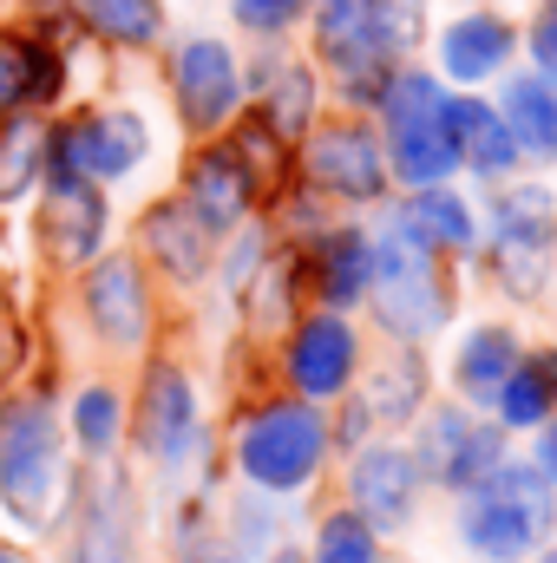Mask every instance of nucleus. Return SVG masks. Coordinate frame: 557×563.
<instances>
[{
	"label": "nucleus",
	"mask_w": 557,
	"mask_h": 563,
	"mask_svg": "<svg viewBox=\"0 0 557 563\" xmlns=\"http://www.w3.org/2000/svg\"><path fill=\"white\" fill-rule=\"evenodd\" d=\"M459 544L479 563H525L557 538V485L518 452H505L479 485L459 492Z\"/></svg>",
	"instance_id": "1"
},
{
	"label": "nucleus",
	"mask_w": 557,
	"mask_h": 563,
	"mask_svg": "<svg viewBox=\"0 0 557 563\" xmlns=\"http://www.w3.org/2000/svg\"><path fill=\"white\" fill-rule=\"evenodd\" d=\"M368 308L381 321L387 341H407V347H426L433 334L452 328V276H446V256L426 250L414 230H401V217L374 236V282H368Z\"/></svg>",
	"instance_id": "2"
},
{
	"label": "nucleus",
	"mask_w": 557,
	"mask_h": 563,
	"mask_svg": "<svg viewBox=\"0 0 557 563\" xmlns=\"http://www.w3.org/2000/svg\"><path fill=\"white\" fill-rule=\"evenodd\" d=\"M328 445H335V426L315 400H270L256 407L243 432H237V465L256 492L288 498V492H308L328 465Z\"/></svg>",
	"instance_id": "3"
},
{
	"label": "nucleus",
	"mask_w": 557,
	"mask_h": 563,
	"mask_svg": "<svg viewBox=\"0 0 557 563\" xmlns=\"http://www.w3.org/2000/svg\"><path fill=\"white\" fill-rule=\"evenodd\" d=\"M414 465L426 485H439V492H466V485H479L505 452H512V432L492 420V413H479V407H466V400H446V407H419L414 420Z\"/></svg>",
	"instance_id": "4"
},
{
	"label": "nucleus",
	"mask_w": 557,
	"mask_h": 563,
	"mask_svg": "<svg viewBox=\"0 0 557 563\" xmlns=\"http://www.w3.org/2000/svg\"><path fill=\"white\" fill-rule=\"evenodd\" d=\"M387 170L401 184H446L459 170V144H452V99L433 79H394L387 86Z\"/></svg>",
	"instance_id": "5"
},
{
	"label": "nucleus",
	"mask_w": 557,
	"mask_h": 563,
	"mask_svg": "<svg viewBox=\"0 0 557 563\" xmlns=\"http://www.w3.org/2000/svg\"><path fill=\"white\" fill-rule=\"evenodd\" d=\"M282 367H288V387H295L302 400H315V407L348 400V394H354V380H361V334H354V321H348V314H335V308H321V314L295 321Z\"/></svg>",
	"instance_id": "6"
},
{
	"label": "nucleus",
	"mask_w": 557,
	"mask_h": 563,
	"mask_svg": "<svg viewBox=\"0 0 557 563\" xmlns=\"http://www.w3.org/2000/svg\"><path fill=\"white\" fill-rule=\"evenodd\" d=\"M419 498H426V478H419L414 452L401 439H368L348 452V505L387 538V531H407L419 518Z\"/></svg>",
	"instance_id": "7"
},
{
	"label": "nucleus",
	"mask_w": 557,
	"mask_h": 563,
	"mask_svg": "<svg viewBox=\"0 0 557 563\" xmlns=\"http://www.w3.org/2000/svg\"><path fill=\"white\" fill-rule=\"evenodd\" d=\"M53 459H59V432L53 413L33 400V407H13L0 420V492L13 505V518L40 525L46 518V498H53Z\"/></svg>",
	"instance_id": "8"
},
{
	"label": "nucleus",
	"mask_w": 557,
	"mask_h": 563,
	"mask_svg": "<svg viewBox=\"0 0 557 563\" xmlns=\"http://www.w3.org/2000/svg\"><path fill=\"white\" fill-rule=\"evenodd\" d=\"M321 53L341 66V79L361 92V86H381V66L401 53V40L387 33V13L381 0H321Z\"/></svg>",
	"instance_id": "9"
},
{
	"label": "nucleus",
	"mask_w": 557,
	"mask_h": 563,
	"mask_svg": "<svg viewBox=\"0 0 557 563\" xmlns=\"http://www.w3.org/2000/svg\"><path fill=\"white\" fill-rule=\"evenodd\" d=\"M308 177L348 203H374L387 190V151L368 125H321L308 139Z\"/></svg>",
	"instance_id": "10"
},
{
	"label": "nucleus",
	"mask_w": 557,
	"mask_h": 563,
	"mask_svg": "<svg viewBox=\"0 0 557 563\" xmlns=\"http://www.w3.org/2000/svg\"><path fill=\"white\" fill-rule=\"evenodd\" d=\"M518 354H525V341H518V328L512 321H472L459 341H452V361H446V380H452V400H466V407H492L499 400V387H505V374L518 367Z\"/></svg>",
	"instance_id": "11"
},
{
	"label": "nucleus",
	"mask_w": 557,
	"mask_h": 563,
	"mask_svg": "<svg viewBox=\"0 0 557 563\" xmlns=\"http://www.w3.org/2000/svg\"><path fill=\"white\" fill-rule=\"evenodd\" d=\"M139 439L151 459H184L197 439V394L177 367H151L139 400Z\"/></svg>",
	"instance_id": "12"
},
{
	"label": "nucleus",
	"mask_w": 557,
	"mask_h": 563,
	"mask_svg": "<svg viewBox=\"0 0 557 563\" xmlns=\"http://www.w3.org/2000/svg\"><path fill=\"white\" fill-rule=\"evenodd\" d=\"M426 400H433V367L407 341H394V354L374 361L361 380V407L374 413V426H414Z\"/></svg>",
	"instance_id": "13"
},
{
	"label": "nucleus",
	"mask_w": 557,
	"mask_h": 563,
	"mask_svg": "<svg viewBox=\"0 0 557 563\" xmlns=\"http://www.w3.org/2000/svg\"><path fill=\"white\" fill-rule=\"evenodd\" d=\"M177 106H184V119L197 132H210V125L230 119V106H237V66H230V53L217 40H190L177 53Z\"/></svg>",
	"instance_id": "14"
},
{
	"label": "nucleus",
	"mask_w": 557,
	"mask_h": 563,
	"mask_svg": "<svg viewBox=\"0 0 557 563\" xmlns=\"http://www.w3.org/2000/svg\"><path fill=\"white\" fill-rule=\"evenodd\" d=\"M184 197H190V217L217 236V230H237V223H243V210H250V197H256V177L243 170L237 151H204V157L190 164Z\"/></svg>",
	"instance_id": "15"
},
{
	"label": "nucleus",
	"mask_w": 557,
	"mask_h": 563,
	"mask_svg": "<svg viewBox=\"0 0 557 563\" xmlns=\"http://www.w3.org/2000/svg\"><path fill=\"white\" fill-rule=\"evenodd\" d=\"M308 269H315L321 308L348 314V308L368 301V282H374V236H368V230H328V236L315 243Z\"/></svg>",
	"instance_id": "16"
},
{
	"label": "nucleus",
	"mask_w": 557,
	"mask_h": 563,
	"mask_svg": "<svg viewBox=\"0 0 557 563\" xmlns=\"http://www.w3.org/2000/svg\"><path fill=\"white\" fill-rule=\"evenodd\" d=\"M485 413L505 426L512 439H518V432H538L545 420H557V347H525Z\"/></svg>",
	"instance_id": "17"
},
{
	"label": "nucleus",
	"mask_w": 557,
	"mask_h": 563,
	"mask_svg": "<svg viewBox=\"0 0 557 563\" xmlns=\"http://www.w3.org/2000/svg\"><path fill=\"white\" fill-rule=\"evenodd\" d=\"M59 157L73 170H92V177H119L144 157V125L132 112H106V119H86L79 132L59 139Z\"/></svg>",
	"instance_id": "18"
},
{
	"label": "nucleus",
	"mask_w": 557,
	"mask_h": 563,
	"mask_svg": "<svg viewBox=\"0 0 557 563\" xmlns=\"http://www.w3.org/2000/svg\"><path fill=\"white\" fill-rule=\"evenodd\" d=\"M401 230H414L419 243L439 250V256H466V250L479 243V217H472V203L452 197L446 184H426V190H414V197L401 203Z\"/></svg>",
	"instance_id": "19"
},
{
	"label": "nucleus",
	"mask_w": 557,
	"mask_h": 563,
	"mask_svg": "<svg viewBox=\"0 0 557 563\" xmlns=\"http://www.w3.org/2000/svg\"><path fill=\"white\" fill-rule=\"evenodd\" d=\"M86 308H92V328L119 347H132L144 334V282L132 263H99L86 282Z\"/></svg>",
	"instance_id": "20"
},
{
	"label": "nucleus",
	"mask_w": 557,
	"mask_h": 563,
	"mask_svg": "<svg viewBox=\"0 0 557 563\" xmlns=\"http://www.w3.org/2000/svg\"><path fill=\"white\" fill-rule=\"evenodd\" d=\"M518 139V157H557V79L551 73H525L505 86V112H499Z\"/></svg>",
	"instance_id": "21"
},
{
	"label": "nucleus",
	"mask_w": 557,
	"mask_h": 563,
	"mask_svg": "<svg viewBox=\"0 0 557 563\" xmlns=\"http://www.w3.org/2000/svg\"><path fill=\"white\" fill-rule=\"evenodd\" d=\"M452 144H459V164H472L479 177H505L518 164L512 125L485 99H452Z\"/></svg>",
	"instance_id": "22"
},
{
	"label": "nucleus",
	"mask_w": 557,
	"mask_h": 563,
	"mask_svg": "<svg viewBox=\"0 0 557 563\" xmlns=\"http://www.w3.org/2000/svg\"><path fill=\"white\" fill-rule=\"evenodd\" d=\"M439 59H446V73H452L459 86H479V79H492V73L512 59V26L492 20V13H472V20L446 26Z\"/></svg>",
	"instance_id": "23"
},
{
	"label": "nucleus",
	"mask_w": 557,
	"mask_h": 563,
	"mask_svg": "<svg viewBox=\"0 0 557 563\" xmlns=\"http://www.w3.org/2000/svg\"><path fill=\"white\" fill-rule=\"evenodd\" d=\"M144 243L177 282H197L210 269V230L190 217V203H157L144 217Z\"/></svg>",
	"instance_id": "24"
},
{
	"label": "nucleus",
	"mask_w": 557,
	"mask_h": 563,
	"mask_svg": "<svg viewBox=\"0 0 557 563\" xmlns=\"http://www.w3.org/2000/svg\"><path fill=\"white\" fill-rule=\"evenodd\" d=\"M492 250H557V203L545 184L505 190L492 203Z\"/></svg>",
	"instance_id": "25"
},
{
	"label": "nucleus",
	"mask_w": 557,
	"mask_h": 563,
	"mask_svg": "<svg viewBox=\"0 0 557 563\" xmlns=\"http://www.w3.org/2000/svg\"><path fill=\"white\" fill-rule=\"evenodd\" d=\"M99 230H106V203H99L79 177L53 184V210H46V243H53V256H66V263L92 256V250H99Z\"/></svg>",
	"instance_id": "26"
},
{
	"label": "nucleus",
	"mask_w": 557,
	"mask_h": 563,
	"mask_svg": "<svg viewBox=\"0 0 557 563\" xmlns=\"http://www.w3.org/2000/svg\"><path fill=\"white\" fill-rule=\"evenodd\" d=\"M53 86H59V66L46 46H26V40L0 46V112H13L20 99H53Z\"/></svg>",
	"instance_id": "27"
},
{
	"label": "nucleus",
	"mask_w": 557,
	"mask_h": 563,
	"mask_svg": "<svg viewBox=\"0 0 557 563\" xmlns=\"http://www.w3.org/2000/svg\"><path fill=\"white\" fill-rule=\"evenodd\" d=\"M308 563H381V531H374L354 505H341V511L321 518Z\"/></svg>",
	"instance_id": "28"
},
{
	"label": "nucleus",
	"mask_w": 557,
	"mask_h": 563,
	"mask_svg": "<svg viewBox=\"0 0 557 563\" xmlns=\"http://www.w3.org/2000/svg\"><path fill=\"white\" fill-rule=\"evenodd\" d=\"M79 13H86L106 40H125V46L157 40V0H79Z\"/></svg>",
	"instance_id": "29"
},
{
	"label": "nucleus",
	"mask_w": 557,
	"mask_h": 563,
	"mask_svg": "<svg viewBox=\"0 0 557 563\" xmlns=\"http://www.w3.org/2000/svg\"><path fill=\"white\" fill-rule=\"evenodd\" d=\"M73 563H132L125 551V525H119V498L106 492V498H92V511H86V525H79V551Z\"/></svg>",
	"instance_id": "30"
},
{
	"label": "nucleus",
	"mask_w": 557,
	"mask_h": 563,
	"mask_svg": "<svg viewBox=\"0 0 557 563\" xmlns=\"http://www.w3.org/2000/svg\"><path fill=\"white\" fill-rule=\"evenodd\" d=\"M73 426H79V439H86L92 452H106V445L119 439V394H106V387L79 394V413H73Z\"/></svg>",
	"instance_id": "31"
},
{
	"label": "nucleus",
	"mask_w": 557,
	"mask_h": 563,
	"mask_svg": "<svg viewBox=\"0 0 557 563\" xmlns=\"http://www.w3.org/2000/svg\"><path fill=\"white\" fill-rule=\"evenodd\" d=\"M276 544H282V525H276V511L250 498V505L237 511V551H243V558H270Z\"/></svg>",
	"instance_id": "32"
},
{
	"label": "nucleus",
	"mask_w": 557,
	"mask_h": 563,
	"mask_svg": "<svg viewBox=\"0 0 557 563\" xmlns=\"http://www.w3.org/2000/svg\"><path fill=\"white\" fill-rule=\"evenodd\" d=\"M33 157H40V132L13 125L7 144H0V190H20V184H26V170H33Z\"/></svg>",
	"instance_id": "33"
},
{
	"label": "nucleus",
	"mask_w": 557,
	"mask_h": 563,
	"mask_svg": "<svg viewBox=\"0 0 557 563\" xmlns=\"http://www.w3.org/2000/svg\"><path fill=\"white\" fill-rule=\"evenodd\" d=\"M270 125H276V132H302V125H308V73H288V79L276 86Z\"/></svg>",
	"instance_id": "34"
},
{
	"label": "nucleus",
	"mask_w": 557,
	"mask_h": 563,
	"mask_svg": "<svg viewBox=\"0 0 557 563\" xmlns=\"http://www.w3.org/2000/svg\"><path fill=\"white\" fill-rule=\"evenodd\" d=\"M302 13V0H237V20L243 26H263V33H276Z\"/></svg>",
	"instance_id": "35"
},
{
	"label": "nucleus",
	"mask_w": 557,
	"mask_h": 563,
	"mask_svg": "<svg viewBox=\"0 0 557 563\" xmlns=\"http://www.w3.org/2000/svg\"><path fill=\"white\" fill-rule=\"evenodd\" d=\"M532 59L545 73H557V0H545V13L532 20Z\"/></svg>",
	"instance_id": "36"
},
{
	"label": "nucleus",
	"mask_w": 557,
	"mask_h": 563,
	"mask_svg": "<svg viewBox=\"0 0 557 563\" xmlns=\"http://www.w3.org/2000/svg\"><path fill=\"white\" fill-rule=\"evenodd\" d=\"M532 465H538V472H545V478L557 485V420H545V426H538V445H532Z\"/></svg>",
	"instance_id": "37"
},
{
	"label": "nucleus",
	"mask_w": 557,
	"mask_h": 563,
	"mask_svg": "<svg viewBox=\"0 0 557 563\" xmlns=\"http://www.w3.org/2000/svg\"><path fill=\"white\" fill-rule=\"evenodd\" d=\"M525 563H557V538H551V544H538V551H532Z\"/></svg>",
	"instance_id": "38"
},
{
	"label": "nucleus",
	"mask_w": 557,
	"mask_h": 563,
	"mask_svg": "<svg viewBox=\"0 0 557 563\" xmlns=\"http://www.w3.org/2000/svg\"><path fill=\"white\" fill-rule=\"evenodd\" d=\"M7 354H13V341H0V374H7Z\"/></svg>",
	"instance_id": "39"
},
{
	"label": "nucleus",
	"mask_w": 557,
	"mask_h": 563,
	"mask_svg": "<svg viewBox=\"0 0 557 563\" xmlns=\"http://www.w3.org/2000/svg\"><path fill=\"white\" fill-rule=\"evenodd\" d=\"M0 563H26V558H13V551H7V544H0Z\"/></svg>",
	"instance_id": "40"
},
{
	"label": "nucleus",
	"mask_w": 557,
	"mask_h": 563,
	"mask_svg": "<svg viewBox=\"0 0 557 563\" xmlns=\"http://www.w3.org/2000/svg\"><path fill=\"white\" fill-rule=\"evenodd\" d=\"M472 563H479V558H472Z\"/></svg>",
	"instance_id": "41"
}]
</instances>
